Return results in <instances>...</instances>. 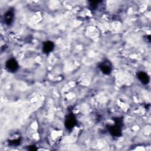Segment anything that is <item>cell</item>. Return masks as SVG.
<instances>
[{
	"label": "cell",
	"mask_w": 151,
	"mask_h": 151,
	"mask_svg": "<svg viewBox=\"0 0 151 151\" xmlns=\"http://www.w3.org/2000/svg\"><path fill=\"white\" fill-rule=\"evenodd\" d=\"M115 122L114 125L109 126V130L110 133L114 137H119L122 135V119L119 117L114 119Z\"/></svg>",
	"instance_id": "cell-1"
},
{
	"label": "cell",
	"mask_w": 151,
	"mask_h": 151,
	"mask_svg": "<svg viewBox=\"0 0 151 151\" xmlns=\"http://www.w3.org/2000/svg\"><path fill=\"white\" fill-rule=\"evenodd\" d=\"M76 123L77 120L74 114L70 113L68 115H67L64 122L65 127L67 129L71 130L74 127V126L76 125Z\"/></svg>",
	"instance_id": "cell-2"
},
{
	"label": "cell",
	"mask_w": 151,
	"mask_h": 151,
	"mask_svg": "<svg viewBox=\"0 0 151 151\" xmlns=\"http://www.w3.org/2000/svg\"><path fill=\"white\" fill-rule=\"evenodd\" d=\"M5 67L9 71L14 73L18 70L19 67V65L17 61L15 58H11L6 61L5 64Z\"/></svg>",
	"instance_id": "cell-3"
},
{
	"label": "cell",
	"mask_w": 151,
	"mask_h": 151,
	"mask_svg": "<svg viewBox=\"0 0 151 151\" xmlns=\"http://www.w3.org/2000/svg\"><path fill=\"white\" fill-rule=\"evenodd\" d=\"M99 68L103 73L109 74L112 70V65L109 60H104L100 64Z\"/></svg>",
	"instance_id": "cell-4"
},
{
	"label": "cell",
	"mask_w": 151,
	"mask_h": 151,
	"mask_svg": "<svg viewBox=\"0 0 151 151\" xmlns=\"http://www.w3.org/2000/svg\"><path fill=\"white\" fill-rule=\"evenodd\" d=\"M14 17V12L13 9H9L5 12L4 16V20L5 24L9 25L12 24Z\"/></svg>",
	"instance_id": "cell-5"
},
{
	"label": "cell",
	"mask_w": 151,
	"mask_h": 151,
	"mask_svg": "<svg viewBox=\"0 0 151 151\" xmlns=\"http://www.w3.org/2000/svg\"><path fill=\"white\" fill-rule=\"evenodd\" d=\"M54 48V44L53 42L50 41H47L44 42L42 46V51L45 54H49L51 52Z\"/></svg>",
	"instance_id": "cell-6"
},
{
	"label": "cell",
	"mask_w": 151,
	"mask_h": 151,
	"mask_svg": "<svg viewBox=\"0 0 151 151\" xmlns=\"http://www.w3.org/2000/svg\"><path fill=\"white\" fill-rule=\"evenodd\" d=\"M137 77L138 79L140 81V82L143 84H147L149 82V76L147 73L143 71L139 72L137 74Z\"/></svg>",
	"instance_id": "cell-7"
},
{
	"label": "cell",
	"mask_w": 151,
	"mask_h": 151,
	"mask_svg": "<svg viewBox=\"0 0 151 151\" xmlns=\"http://www.w3.org/2000/svg\"><path fill=\"white\" fill-rule=\"evenodd\" d=\"M99 2V1H89L88 2V3H89L88 5H89L90 8L93 10L95 9L97 7Z\"/></svg>",
	"instance_id": "cell-8"
},
{
	"label": "cell",
	"mask_w": 151,
	"mask_h": 151,
	"mask_svg": "<svg viewBox=\"0 0 151 151\" xmlns=\"http://www.w3.org/2000/svg\"><path fill=\"white\" fill-rule=\"evenodd\" d=\"M20 143H21V139L20 138L13 139L12 140L9 141V144L11 145H12V146H17V145H19Z\"/></svg>",
	"instance_id": "cell-9"
},
{
	"label": "cell",
	"mask_w": 151,
	"mask_h": 151,
	"mask_svg": "<svg viewBox=\"0 0 151 151\" xmlns=\"http://www.w3.org/2000/svg\"><path fill=\"white\" fill-rule=\"evenodd\" d=\"M29 150H37V148L36 147L34 146V145H32V146H30L29 147Z\"/></svg>",
	"instance_id": "cell-10"
}]
</instances>
